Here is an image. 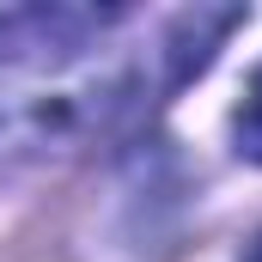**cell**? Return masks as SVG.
I'll use <instances>...</instances> for the list:
<instances>
[{
	"label": "cell",
	"instance_id": "3",
	"mask_svg": "<svg viewBox=\"0 0 262 262\" xmlns=\"http://www.w3.org/2000/svg\"><path fill=\"white\" fill-rule=\"evenodd\" d=\"M244 262H262V238H256V244H250V250H244Z\"/></svg>",
	"mask_w": 262,
	"mask_h": 262
},
{
	"label": "cell",
	"instance_id": "1",
	"mask_svg": "<svg viewBox=\"0 0 262 262\" xmlns=\"http://www.w3.org/2000/svg\"><path fill=\"white\" fill-rule=\"evenodd\" d=\"M122 12H98V6H0V67L73 61Z\"/></svg>",
	"mask_w": 262,
	"mask_h": 262
},
{
	"label": "cell",
	"instance_id": "2",
	"mask_svg": "<svg viewBox=\"0 0 262 262\" xmlns=\"http://www.w3.org/2000/svg\"><path fill=\"white\" fill-rule=\"evenodd\" d=\"M232 146H238V159L262 165V67L250 73L244 104H238V116H232Z\"/></svg>",
	"mask_w": 262,
	"mask_h": 262
}]
</instances>
